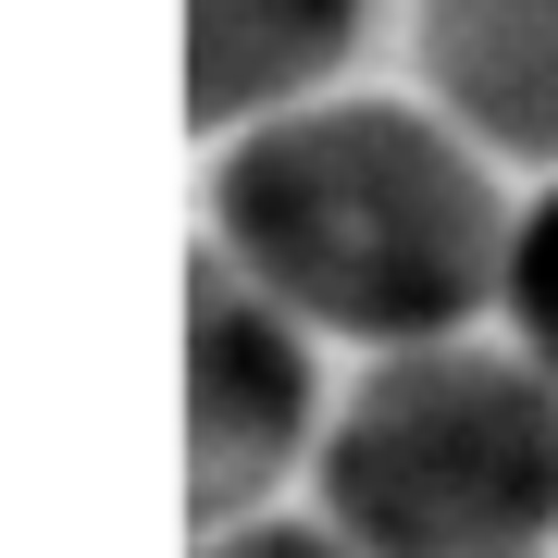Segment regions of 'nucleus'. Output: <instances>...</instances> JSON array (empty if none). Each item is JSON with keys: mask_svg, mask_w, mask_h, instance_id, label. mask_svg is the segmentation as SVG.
<instances>
[{"mask_svg": "<svg viewBox=\"0 0 558 558\" xmlns=\"http://www.w3.org/2000/svg\"><path fill=\"white\" fill-rule=\"evenodd\" d=\"M373 0H186V124L236 137V124L311 100L360 50Z\"/></svg>", "mask_w": 558, "mask_h": 558, "instance_id": "39448f33", "label": "nucleus"}, {"mask_svg": "<svg viewBox=\"0 0 558 558\" xmlns=\"http://www.w3.org/2000/svg\"><path fill=\"white\" fill-rule=\"evenodd\" d=\"M323 534L348 558H546L558 546V373L422 336L323 422Z\"/></svg>", "mask_w": 558, "mask_h": 558, "instance_id": "f03ea898", "label": "nucleus"}, {"mask_svg": "<svg viewBox=\"0 0 558 558\" xmlns=\"http://www.w3.org/2000/svg\"><path fill=\"white\" fill-rule=\"evenodd\" d=\"M410 50L484 161H558V0H422Z\"/></svg>", "mask_w": 558, "mask_h": 558, "instance_id": "20e7f679", "label": "nucleus"}, {"mask_svg": "<svg viewBox=\"0 0 558 558\" xmlns=\"http://www.w3.org/2000/svg\"><path fill=\"white\" fill-rule=\"evenodd\" d=\"M199 558H348L336 534H323V521H223V534H199Z\"/></svg>", "mask_w": 558, "mask_h": 558, "instance_id": "0eeeda50", "label": "nucleus"}, {"mask_svg": "<svg viewBox=\"0 0 558 558\" xmlns=\"http://www.w3.org/2000/svg\"><path fill=\"white\" fill-rule=\"evenodd\" d=\"M497 311H509V336L534 373H558V186L534 211L509 223V274H497Z\"/></svg>", "mask_w": 558, "mask_h": 558, "instance_id": "423d86ee", "label": "nucleus"}, {"mask_svg": "<svg viewBox=\"0 0 558 558\" xmlns=\"http://www.w3.org/2000/svg\"><path fill=\"white\" fill-rule=\"evenodd\" d=\"M311 323L274 311L260 286L199 236L186 260V521L223 534L311 459Z\"/></svg>", "mask_w": 558, "mask_h": 558, "instance_id": "7ed1b4c3", "label": "nucleus"}, {"mask_svg": "<svg viewBox=\"0 0 558 558\" xmlns=\"http://www.w3.org/2000/svg\"><path fill=\"white\" fill-rule=\"evenodd\" d=\"M211 248L311 336H472L509 274V199L447 112L286 100L211 161Z\"/></svg>", "mask_w": 558, "mask_h": 558, "instance_id": "f257e3e1", "label": "nucleus"}]
</instances>
